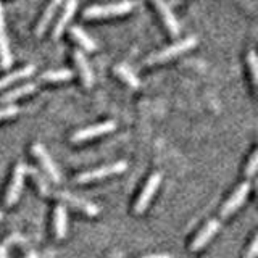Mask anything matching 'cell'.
I'll list each match as a JSON object with an SVG mask.
<instances>
[{"label":"cell","mask_w":258,"mask_h":258,"mask_svg":"<svg viewBox=\"0 0 258 258\" xmlns=\"http://www.w3.org/2000/svg\"><path fill=\"white\" fill-rule=\"evenodd\" d=\"M197 45V37H185L182 39L181 42H176L173 45H169L163 50H160L157 53L150 55L147 58V64H153V63H163V61H168V60H173L174 56L181 55L184 52L190 50Z\"/></svg>","instance_id":"6da1fadb"},{"label":"cell","mask_w":258,"mask_h":258,"mask_svg":"<svg viewBox=\"0 0 258 258\" xmlns=\"http://www.w3.org/2000/svg\"><path fill=\"white\" fill-rule=\"evenodd\" d=\"M134 8L133 2H118V4H108V5H94L84 10L86 18H108V16H118L126 15Z\"/></svg>","instance_id":"7a4b0ae2"},{"label":"cell","mask_w":258,"mask_h":258,"mask_svg":"<svg viewBox=\"0 0 258 258\" xmlns=\"http://www.w3.org/2000/svg\"><path fill=\"white\" fill-rule=\"evenodd\" d=\"M127 168L126 161H116V163H111V165H105L100 168H95L91 169V171H86V173H81L76 181L79 184H86V182H92V181H99L103 179V177H110V176H115L119 173H124Z\"/></svg>","instance_id":"3957f363"},{"label":"cell","mask_w":258,"mask_h":258,"mask_svg":"<svg viewBox=\"0 0 258 258\" xmlns=\"http://www.w3.org/2000/svg\"><path fill=\"white\" fill-rule=\"evenodd\" d=\"M32 153H34V157L39 160L40 166L44 168V171L47 173V176L50 177L53 182L58 184L61 181V174H60V169L56 168V165L53 163L52 157L48 155V152L45 150V147L42 144H34L32 145Z\"/></svg>","instance_id":"277c9868"},{"label":"cell","mask_w":258,"mask_h":258,"mask_svg":"<svg viewBox=\"0 0 258 258\" xmlns=\"http://www.w3.org/2000/svg\"><path fill=\"white\" fill-rule=\"evenodd\" d=\"M115 121H103V123H99V124H94L91 127H86V129H81V131L75 133L71 136V142H84V141H89V139H95V137H99L102 134H108L111 131H115Z\"/></svg>","instance_id":"5b68a950"},{"label":"cell","mask_w":258,"mask_h":258,"mask_svg":"<svg viewBox=\"0 0 258 258\" xmlns=\"http://www.w3.org/2000/svg\"><path fill=\"white\" fill-rule=\"evenodd\" d=\"M160 182H161V174L160 173H153L149 177L147 184H145L144 189H142V194L139 196V199H137V202H136V208H134L136 213H144L145 210H147L150 200L153 199L155 192L160 187Z\"/></svg>","instance_id":"8992f818"},{"label":"cell","mask_w":258,"mask_h":258,"mask_svg":"<svg viewBox=\"0 0 258 258\" xmlns=\"http://www.w3.org/2000/svg\"><path fill=\"white\" fill-rule=\"evenodd\" d=\"M24 176H26V165L24 163H18L13 171V179L10 187L7 190V197H5V204L8 207H12L13 204H16L21 196L23 190V182H24Z\"/></svg>","instance_id":"52a82bcc"},{"label":"cell","mask_w":258,"mask_h":258,"mask_svg":"<svg viewBox=\"0 0 258 258\" xmlns=\"http://www.w3.org/2000/svg\"><path fill=\"white\" fill-rule=\"evenodd\" d=\"M250 187H252V185H250V182L245 181V182H242L236 190H234V194H232V196L228 200H226V204L221 208V216L223 218L232 215L234 212H237L239 207H242V204L245 202L248 192H250Z\"/></svg>","instance_id":"ba28073f"},{"label":"cell","mask_w":258,"mask_h":258,"mask_svg":"<svg viewBox=\"0 0 258 258\" xmlns=\"http://www.w3.org/2000/svg\"><path fill=\"white\" fill-rule=\"evenodd\" d=\"M52 196L56 197L58 200H61L63 204L81 210V212H84L86 215L95 216L97 213H99V207H97V205L91 204V202H87L84 199H79L76 196H73V194H70V192H52Z\"/></svg>","instance_id":"9c48e42d"},{"label":"cell","mask_w":258,"mask_h":258,"mask_svg":"<svg viewBox=\"0 0 258 258\" xmlns=\"http://www.w3.org/2000/svg\"><path fill=\"white\" fill-rule=\"evenodd\" d=\"M153 4H155L157 10L161 16V20L165 21V26L168 28V31L171 32V36H177L181 31V26H179V21L176 20V16L171 10V5H169L166 0H152Z\"/></svg>","instance_id":"30bf717a"},{"label":"cell","mask_w":258,"mask_h":258,"mask_svg":"<svg viewBox=\"0 0 258 258\" xmlns=\"http://www.w3.org/2000/svg\"><path fill=\"white\" fill-rule=\"evenodd\" d=\"M12 52L8 45V37L5 32V16H4V7L0 4V67L4 70H8L12 67Z\"/></svg>","instance_id":"8fae6325"},{"label":"cell","mask_w":258,"mask_h":258,"mask_svg":"<svg viewBox=\"0 0 258 258\" xmlns=\"http://www.w3.org/2000/svg\"><path fill=\"white\" fill-rule=\"evenodd\" d=\"M76 8H78V0H68V2L64 4L63 13L60 15V18L55 23L53 31H52V37L55 40L60 39V36L64 32V28L68 26L70 20L73 18V15H75V12H76Z\"/></svg>","instance_id":"7c38bea8"},{"label":"cell","mask_w":258,"mask_h":258,"mask_svg":"<svg viewBox=\"0 0 258 258\" xmlns=\"http://www.w3.org/2000/svg\"><path fill=\"white\" fill-rule=\"evenodd\" d=\"M220 229V221L218 220H212L208 221L204 228H202V231L197 234V237L194 239L192 245H190V250L192 252H197V250H200L202 247H205L210 240H212V237L216 234V231Z\"/></svg>","instance_id":"4fadbf2b"},{"label":"cell","mask_w":258,"mask_h":258,"mask_svg":"<svg viewBox=\"0 0 258 258\" xmlns=\"http://www.w3.org/2000/svg\"><path fill=\"white\" fill-rule=\"evenodd\" d=\"M63 2H64V0H50V4H48V7L45 8L42 18L39 20V24H37V28H36L37 37H40L48 29V26H50V23L53 20V16L56 15V12H58V8L63 5Z\"/></svg>","instance_id":"5bb4252c"},{"label":"cell","mask_w":258,"mask_h":258,"mask_svg":"<svg viewBox=\"0 0 258 258\" xmlns=\"http://www.w3.org/2000/svg\"><path fill=\"white\" fill-rule=\"evenodd\" d=\"M75 60H76V67L78 71L81 75V79L87 89H91L94 86V75H92V70L89 67V61L86 58V55L83 50H75Z\"/></svg>","instance_id":"9a60e30c"},{"label":"cell","mask_w":258,"mask_h":258,"mask_svg":"<svg viewBox=\"0 0 258 258\" xmlns=\"http://www.w3.org/2000/svg\"><path fill=\"white\" fill-rule=\"evenodd\" d=\"M53 228H55V236L58 239H64L68 232V215L67 208L63 205H58L55 208L53 213Z\"/></svg>","instance_id":"2e32d148"},{"label":"cell","mask_w":258,"mask_h":258,"mask_svg":"<svg viewBox=\"0 0 258 258\" xmlns=\"http://www.w3.org/2000/svg\"><path fill=\"white\" fill-rule=\"evenodd\" d=\"M37 89L36 83H26V84H23V86H18V87H15L12 89V91H8L5 92L4 95H0V102L2 103H12L15 100H18L20 97H24V95H28V94H32Z\"/></svg>","instance_id":"e0dca14e"},{"label":"cell","mask_w":258,"mask_h":258,"mask_svg":"<svg viewBox=\"0 0 258 258\" xmlns=\"http://www.w3.org/2000/svg\"><path fill=\"white\" fill-rule=\"evenodd\" d=\"M34 71H36L34 64H28V67H24L18 71H13L12 75H7L5 78L0 79V89H5L8 86L18 83V81H21V79H26V78L32 76L34 75Z\"/></svg>","instance_id":"ac0fdd59"},{"label":"cell","mask_w":258,"mask_h":258,"mask_svg":"<svg viewBox=\"0 0 258 258\" xmlns=\"http://www.w3.org/2000/svg\"><path fill=\"white\" fill-rule=\"evenodd\" d=\"M70 34H71V37L76 40V42L84 48V50H87V52H94L95 48H97V45H95V42H94V39L87 34V32L84 31V29H81L79 26H71L70 28Z\"/></svg>","instance_id":"d6986e66"},{"label":"cell","mask_w":258,"mask_h":258,"mask_svg":"<svg viewBox=\"0 0 258 258\" xmlns=\"http://www.w3.org/2000/svg\"><path fill=\"white\" fill-rule=\"evenodd\" d=\"M26 173L31 174V177L34 179L36 185L39 187V192L42 194V196H45V197L52 196V190H50V185H48V181L45 179V176L40 173L37 168H34V166H26Z\"/></svg>","instance_id":"ffe728a7"},{"label":"cell","mask_w":258,"mask_h":258,"mask_svg":"<svg viewBox=\"0 0 258 258\" xmlns=\"http://www.w3.org/2000/svg\"><path fill=\"white\" fill-rule=\"evenodd\" d=\"M115 73L116 75L124 81V83L129 86V87H133V89H139V86H141V81H139V78H137L134 73H133V70L129 68V67H126V64H118V67H115Z\"/></svg>","instance_id":"44dd1931"},{"label":"cell","mask_w":258,"mask_h":258,"mask_svg":"<svg viewBox=\"0 0 258 258\" xmlns=\"http://www.w3.org/2000/svg\"><path fill=\"white\" fill-rule=\"evenodd\" d=\"M73 78L71 70H53L45 71L40 76V81H48V83H58V81H70Z\"/></svg>","instance_id":"7402d4cb"},{"label":"cell","mask_w":258,"mask_h":258,"mask_svg":"<svg viewBox=\"0 0 258 258\" xmlns=\"http://www.w3.org/2000/svg\"><path fill=\"white\" fill-rule=\"evenodd\" d=\"M247 61H248V67H250V73H252L253 84H256V81H258V58H256V53L253 50L248 52Z\"/></svg>","instance_id":"603a6c76"},{"label":"cell","mask_w":258,"mask_h":258,"mask_svg":"<svg viewBox=\"0 0 258 258\" xmlns=\"http://www.w3.org/2000/svg\"><path fill=\"white\" fill-rule=\"evenodd\" d=\"M256 165H258V152H253V153H252V157H250V160H248V165H247V168H245V174H247V177L255 176V173H256Z\"/></svg>","instance_id":"cb8c5ba5"},{"label":"cell","mask_w":258,"mask_h":258,"mask_svg":"<svg viewBox=\"0 0 258 258\" xmlns=\"http://www.w3.org/2000/svg\"><path fill=\"white\" fill-rule=\"evenodd\" d=\"M20 113V108L16 105H8V107L0 108V119H7V118H13Z\"/></svg>","instance_id":"d4e9b609"},{"label":"cell","mask_w":258,"mask_h":258,"mask_svg":"<svg viewBox=\"0 0 258 258\" xmlns=\"http://www.w3.org/2000/svg\"><path fill=\"white\" fill-rule=\"evenodd\" d=\"M256 250H258V237L255 236L252 244H250V248H248V253H247V258H255L256 256Z\"/></svg>","instance_id":"484cf974"},{"label":"cell","mask_w":258,"mask_h":258,"mask_svg":"<svg viewBox=\"0 0 258 258\" xmlns=\"http://www.w3.org/2000/svg\"><path fill=\"white\" fill-rule=\"evenodd\" d=\"M142 258H173V256L166 255V253H155V255H147V256H142Z\"/></svg>","instance_id":"4316f807"},{"label":"cell","mask_w":258,"mask_h":258,"mask_svg":"<svg viewBox=\"0 0 258 258\" xmlns=\"http://www.w3.org/2000/svg\"><path fill=\"white\" fill-rule=\"evenodd\" d=\"M0 258H8L7 245H0Z\"/></svg>","instance_id":"83f0119b"},{"label":"cell","mask_w":258,"mask_h":258,"mask_svg":"<svg viewBox=\"0 0 258 258\" xmlns=\"http://www.w3.org/2000/svg\"><path fill=\"white\" fill-rule=\"evenodd\" d=\"M26 258H39V256H37L36 252H29V253L26 255Z\"/></svg>","instance_id":"f1b7e54d"},{"label":"cell","mask_w":258,"mask_h":258,"mask_svg":"<svg viewBox=\"0 0 258 258\" xmlns=\"http://www.w3.org/2000/svg\"><path fill=\"white\" fill-rule=\"evenodd\" d=\"M179 2H181V0H169V5H177Z\"/></svg>","instance_id":"f546056e"},{"label":"cell","mask_w":258,"mask_h":258,"mask_svg":"<svg viewBox=\"0 0 258 258\" xmlns=\"http://www.w3.org/2000/svg\"><path fill=\"white\" fill-rule=\"evenodd\" d=\"M0 220H2V213H0Z\"/></svg>","instance_id":"4dcf8cb0"}]
</instances>
